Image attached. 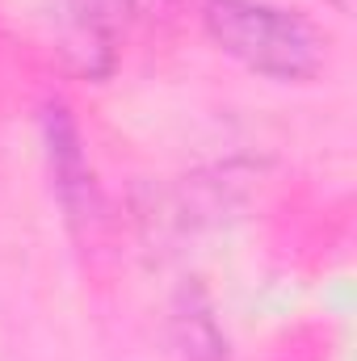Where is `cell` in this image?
<instances>
[{"label":"cell","mask_w":357,"mask_h":361,"mask_svg":"<svg viewBox=\"0 0 357 361\" xmlns=\"http://www.w3.org/2000/svg\"><path fill=\"white\" fill-rule=\"evenodd\" d=\"M173 332H177L185 361H223V336L198 294H181L177 311H173Z\"/></svg>","instance_id":"3"},{"label":"cell","mask_w":357,"mask_h":361,"mask_svg":"<svg viewBox=\"0 0 357 361\" xmlns=\"http://www.w3.org/2000/svg\"><path fill=\"white\" fill-rule=\"evenodd\" d=\"M42 130H47V160H51L55 193H59L68 219H89L97 189H92V169H89V156H85V143H80V130H76L72 114L63 105H47Z\"/></svg>","instance_id":"2"},{"label":"cell","mask_w":357,"mask_h":361,"mask_svg":"<svg viewBox=\"0 0 357 361\" xmlns=\"http://www.w3.org/2000/svg\"><path fill=\"white\" fill-rule=\"evenodd\" d=\"M210 38L269 80H311L324 63V38L315 25L282 4L265 0H206L202 4Z\"/></svg>","instance_id":"1"}]
</instances>
